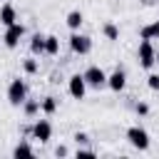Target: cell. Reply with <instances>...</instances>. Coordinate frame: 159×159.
<instances>
[{"label":"cell","instance_id":"6da1fadb","mask_svg":"<svg viewBox=\"0 0 159 159\" xmlns=\"http://www.w3.org/2000/svg\"><path fill=\"white\" fill-rule=\"evenodd\" d=\"M25 99H27V87H25V82H22L20 77H15V80L7 84V102H10L12 107H20Z\"/></svg>","mask_w":159,"mask_h":159},{"label":"cell","instance_id":"7a4b0ae2","mask_svg":"<svg viewBox=\"0 0 159 159\" xmlns=\"http://www.w3.org/2000/svg\"><path fill=\"white\" fill-rule=\"evenodd\" d=\"M127 139H129V144H132L134 149H139V152L149 149V132H147L144 127H129V129H127Z\"/></svg>","mask_w":159,"mask_h":159},{"label":"cell","instance_id":"3957f363","mask_svg":"<svg viewBox=\"0 0 159 159\" xmlns=\"http://www.w3.org/2000/svg\"><path fill=\"white\" fill-rule=\"evenodd\" d=\"M137 57H139V65H142L144 70H152V67H154V57H157V50H154L152 40H142V42H139Z\"/></svg>","mask_w":159,"mask_h":159},{"label":"cell","instance_id":"277c9868","mask_svg":"<svg viewBox=\"0 0 159 159\" xmlns=\"http://www.w3.org/2000/svg\"><path fill=\"white\" fill-rule=\"evenodd\" d=\"M22 35H25V27L20 25V22H12V25H7L5 27V35H2V42H5V47H17L20 45V40H22Z\"/></svg>","mask_w":159,"mask_h":159},{"label":"cell","instance_id":"5b68a950","mask_svg":"<svg viewBox=\"0 0 159 159\" xmlns=\"http://www.w3.org/2000/svg\"><path fill=\"white\" fill-rule=\"evenodd\" d=\"M82 75H84V82H87L89 87H102V84H107V72H104L102 67H97V65L87 67Z\"/></svg>","mask_w":159,"mask_h":159},{"label":"cell","instance_id":"8992f818","mask_svg":"<svg viewBox=\"0 0 159 159\" xmlns=\"http://www.w3.org/2000/svg\"><path fill=\"white\" fill-rule=\"evenodd\" d=\"M70 47H72L75 55H87V52L92 50V40H89L87 35H80V32L75 30L72 37H70Z\"/></svg>","mask_w":159,"mask_h":159},{"label":"cell","instance_id":"52a82bcc","mask_svg":"<svg viewBox=\"0 0 159 159\" xmlns=\"http://www.w3.org/2000/svg\"><path fill=\"white\" fill-rule=\"evenodd\" d=\"M67 89L75 99H84V92H87V82H84V75H72L67 80Z\"/></svg>","mask_w":159,"mask_h":159},{"label":"cell","instance_id":"ba28073f","mask_svg":"<svg viewBox=\"0 0 159 159\" xmlns=\"http://www.w3.org/2000/svg\"><path fill=\"white\" fill-rule=\"evenodd\" d=\"M32 137L40 139V142H50V139H52V124H50L47 119H37V122L32 124Z\"/></svg>","mask_w":159,"mask_h":159},{"label":"cell","instance_id":"9c48e42d","mask_svg":"<svg viewBox=\"0 0 159 159\" xmlns=\"http://www.w3.org/2000/svg\"><path fill=\"white\" fill-rule=\"evenodd\" d=\"M107 84H109V89L122 92V89H124V84H127V72H124L122 67H117L112 75H107Z\"/></svg>","mask_w":159,"mask_h":159},{"label":"cell","instance_id":"30bf717a","mask_svg":"<svg viewBox=\"0 0 159 159\" xmlns=\"http://www.w3.org/2000/svg\"><path fill=\"white\" fill-rule=\"evenodd\" d=\"M0 22H2L5 27L12 25V22H17V12H15L12 5H2V7H0Z\"/></svg>","mask_w":159,"mask_h":159},{"label":"cell","instance_id":"8fae6325","mask_svg":"<svg viewBox=\"0 0 159 159\" xmlns=\"http://www.w3.org/2000/svg\"><path fill=\"white\" fill-rule=\"evenodd\" d=\"M139 37H142V40H157V37H159V20L144 25V27L139 30Z\"/></svg>","mask_w":159,"mask_h":159},{"label":"cell","instance_id":"7c38bea8","mask_svg":"<svg viewBox=\"0 0 159 159\" xmlns=\"http://www.w3.org/2000/svg\"><path fill=\"white\" fill-rule=\"evenodd\" d=\"M82 20H84V17H82V12H80V10H70V12H67V17H65V22H67V27H70L72 32L82 27Z\"/></svg>","mask_w":159,"mask_h":159},{"label":"cell","instance_id":"4fadbf2b","mask_svg":"<svg viewBox=\"0 0 159 159\" xmlns=\"http://www.w3.org/2000/svg\"><path fill=\"white\" fill-rule=\"evenodd\" d=\"M45 52H47V55H57V52H60V37L45 35Z\"/></svg>","mask_w":159,"mask_h":159},{"label":"cell","instance_id":"5bb4252c","mask_svg":"<svg viewBox=\"0 0 159 159\" xmlns=\"http://www.w3.org/2000/svg\"><path fill=\"white\" fill-rule=\"evenodd\" d=\"M30 50L35 52V55H42L45 52V35H32V40H30Z\"/></svg>","mask_w":159,"mask_h":159},{"label":"cell","instance_id":"9a60e30c","mask_svg":"<svg viewBox=\"0 0 159 159\" xmlns=\"http://www.w3.org/2000/svg\"><path fill=\"white\" fill-rule=\"evenodd\" d=\"M40 109H42L45 114H55V112H57V97H45V99L40 102Z\"/></svg>","mask_w":159,"mask_h":159},{"label":"cell","instance_id":"2e32d148","mask_svg":"<svg viewBox=\"0 0 159 159\" xmlns=\"http://www.w3.org/2000/svg\"><path fill=\"white\" fill-rule=\"evenodd\" d=\"M102 32H104L107 40H119V27H117L114 22H107V25L102 27Z\"/></svg>","mask_w":159,"mask_h":159},{"label":"cell","instance_id":"e0dca14e","mask_svg":"<svg viewBox=\"0 0 159 159\" xmlns=\"http://www.w3.org/2000/svg\"><path fill=\"white\" fill-rule=\"evenodd\" d=\"M22 107H25V114H27V117H32V114H37V112H40V99H25V102H22Z\"/></svg>","mask_w":159,"mask_h":159},{"label":"cell","instance_id":"ac0fdd59","mask_svg":"<svg viewBox=\"0 0 159 159\" xmlns=\"http://www.w3.org/2000/svg\"><path fill=\"white\" fill-rule=\"evenodd\" d=\"M12 154H15V157H32L35 152H32V147H30L27 142H20V144L12 149Z\"/></svg>","mask_w":159,"mask_h":159},{"label":"cell","instance_id":"d6986e66","mask_svg":"<svg viewBox=\"0 0 159 159\" xmlns=\"http://www.w3.org/2000/svg\"><path fill=\"white\" fill-rule=\"evenodd\" d=\"M22 70H25L27 75H35V72H37V60H25V62H22Z\"/></svg>","mask_w":159,"mask_h":159},{"label":"cell","instance_id":"ffe728a7","mask_svg":"<svg viewBox=\"0 0 159 159\" xmlns=\"http://www.w3.org/2000/svg\"><path fill=\"white\" fill-rule=\"evenodd\" d=\"M147 87H149V89H159V75H157V72H152V75L147 77Z\"/></svg>","mask_w":159,"mask_h":159},{"label":"cell","instance_id":"44dd1931","mask_svg":"<svg viewBox=\"0 0 159 159\" xmlns=\"http://www.w3.org/2000/svg\"><path fill=\"white\" fill-rule=\"evenodd\" d=\"M134 109H137V114H142V117H144V114H149V104H147V102H137V107H134Z\"/></svg>","mask_w":159,"mask_h":159},{"label":"cell","instance_id":"7402d4cb","mask_svg":"<svg viewBox=\"0 0 159 159\" xmlns=\"http://www.w3.org/2000/svg\"><path fill=\"white\" fill-rule=\"evenodd\" d=\"M75 142H77V144H84V142H87V134H84V132H77V134H75Z\"/></svg>","mask_w":159,"mask_h":159},{"label":"cell","instance_id":"603a6c76","mask_svg":"<svg viewBox=\"0 0 159 159\" xmlns=\"http://www.w3.org/2000/svg\"><path fill=\"white\" fill-rule=\"evenodd\" d=\"M77 157H94V152L92 149H82V152L77 149Z\"/></svg>","mask_w":159,"mask_h":159},{"label":"cell","instance_id":"cb8c5ba5","mask_svg":"<svg viewBox=\"0 0 159 159\" xmlns=\"http://www.w3.org/2000/svg\"><path fill=\"white\" fill-rule=\"evenodd\" d=\"M55 154H57V157H67V149H65V147H57Z\"/></svg>","mask_w":159,"mask_h":159},{"label":"cell","instance_id":"d4e9b609","mask_svg":"<svg viewBox=\"0 0 159 159\" xmlns=\"http://www.w3.org/2000/svg\"><path fill=\"white\" fill-rule=\"evenodd\" d=\"M154 65H159V52H157V57H154Z\"/></svg>","mask_w":159,"mask_h":159}]
</instances>
